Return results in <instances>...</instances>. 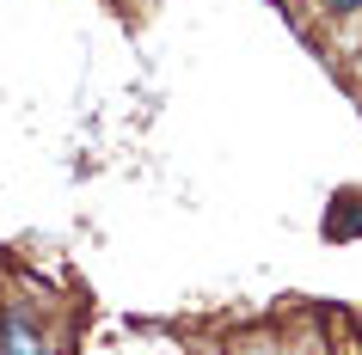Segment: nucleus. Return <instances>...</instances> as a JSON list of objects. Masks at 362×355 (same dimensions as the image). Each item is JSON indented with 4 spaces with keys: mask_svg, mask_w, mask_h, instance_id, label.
<instances>
[{
    "mask_svg": "<svg viewBox=\"0 0 362 355\" xmlns=\"http://www.w3.org/2000/svg\"><path fill=\"white\" fill-rule=\"evenodd\" d=\"M0 343H6V355H49V343H43V331L31 325V318L13 306V313L0 318Z\"/></svg>",
    "mask_w": 362,
    "mask_h": 355,
    "instance_id": "1",
    "label": "nucleus"
},
{
    "mask_svg": "<svg viewBox=\"0 0 362 355\" xmlns=\"http://www.w3.org/2000/svg\"><path fill=\"white\" fill-rule=\"evenodd\" d=\"M362 233V190H344L338 196V208H332V215H325V239H356Z\"/></svg>",
    "mask_w": 362,
    "mask_h": 355,
    "instance_id": "2",
    "label": "nucleus"
},
{
    "mask_svg": "<svg viewBox=\"0 0 362 355\" xmlns=\"http://www.w3.org/2000/svg\"><path fill=\"white\" fill-rule=\"evenodd\" d=\"M320 6H325V13H356L362 0H320Z\"/></svg>",
    "mask_w": 362,
    "mask_h": 355,
    "instance_id": "3",
    "label": "nucleus"
}]
</instances>
